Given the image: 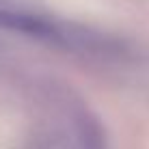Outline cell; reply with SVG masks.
<instances>
[{"label":"cell","mask_w":149,"mask_h":149,"mask_svg":"<svg viewBox=\"0 0 149 149\" xmlns=\"http://www.w3.org/2000/svg\"><path fill=\"white\" fill-rule=\"evenodd\" d=\"M0 28L15 30L22 35H30L35 39H43V41H52V43H61L65 37L56 24L48 22L43 17L22 11H9V9H0Z\"/></svg>","instance_id":"cell-1"}]
</instances>
